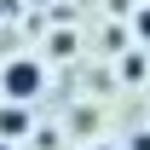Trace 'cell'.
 <instances>
[{"label": "cell", "mask_w": 150, "mask_h": 150, "mask_svg": "<svg viewBox=\"0 0 150 150\" xmlns=\"http://www.w3.org/2000/svg\"><path fill=\"white\" fill-rule=\"evenodd\" d=\"M98 150H104V144H98Z\"/></svg>", "instance_id": "5"}, {"label": "cell", "mask_w": 150, "mask_h": 150, "mask_svg": "<svg viewBox=\"0 0 150 150\" xmlns=\"http://www.w3.org/2000/svg\"><path fill=\"white\" fill-rule=\"evenodd\" d=\"M23 133H29V104L6 98V110H0V139H23Z\"/></svg>", "instance_id": "2"}, {"label": "cell", "mask_w": 150, "mask_h": 150, "mask_svg": "<svg viewBox=\"0 0 150 150\" xmlns=\"http://www.w3.org/2000/svg\"><path fill=\"white\" fill-rule=\"evenodd\" d=\"M133 35L150 46V0H139V12H133Z\"/></svg>", "instance_id": "3"}, {"label": "cell", "mask_w": 150, "mask_h": 150, "mask_svg": "<svg viewBox=\"0 0 150 150\" xmlns=\"http://www.w3.org/2000/svg\"><path fill=\"white\" fill-rule=\"evenodd\" d=\"M0 150H12V144H0Z\"/></svg>", "instance_id": "4"}, {"label": "cell", "mask_w": 150, "mask_h": 150, "mask_svg": "<svg viewBox=\"0 0 150 150\" xmlns=\"http://www.w3.org/2000/svg\"><path fill=\"white\" fill-rule=\"evenodd\" d=\"M0 93L18 98V104H35V98L46 93V64H35V58H12V64L0 69Z\"/></svg>", "instance_id": "1"}]
</instances>
